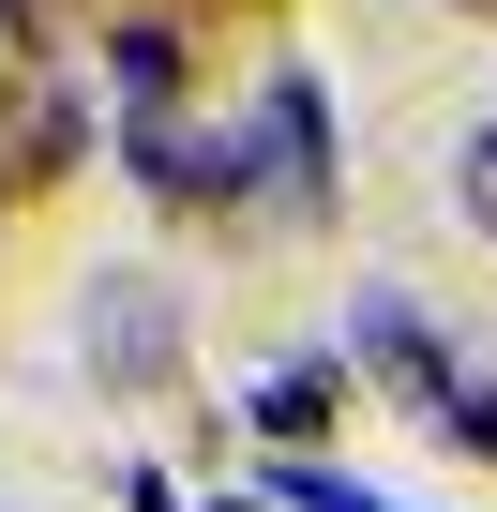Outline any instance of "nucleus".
I'll return each mask as SVG.
<instances>
[{
    "label": "nucleus",
    "instance_id": "6e6552de",
    "mask_svg": "<svg viewBox=\"0 0 497 512\" xmlns=\"http://www.w3.org/2000/svg\"><path fill=\"white\" fill-rule=\"evenodd\" d=\"M437 422H452V452H497V392H482V377H467V392H452Z\"/></svg>",
    "mask_w": 497,
    "mask_h": 512
},
{
    "label": "nucleus",
    "instance_id": "1a4fd4ad",
    "mask_svg": "<svg viewBox=\"0 0 497 512\" xmlns=\"http://www.w3.org/2000/svg\"><path fill=\"white\" fill-rule=\"evenodd\" d=\"M136 512H181V497H166V482H151V467H136Z\"/></svg>",
    "mask_w": 497,
    "mask_h": 512
},
{
    "label": "nucleus",
    "instance_id": "f03ea898",
    "mask_svg": "<svg viewBox=\"0 0 497 512\" xmlns=\"http://www.w3.org/2000/svg\"><path fill=\"white\" fill-rule=\"evenodd\" d=\"M76 347H91V377L166 392V377H181V302H166L151 272H106V287H91V317H76Z\"/></svg>",
    "mask_w": 497,
    "mask_h": 512
},
{
    "label": "nucleus",
    "instance_id": "f257e3e1",
    "mask_svg": "<svg viewBox=\"0 0 497 512\" xmlns=\"http://www.w3.org/2000/svg\"><path fill=\"white\" fill-rule=\"evenodd\" d=\"M241 136H257V181H272L287 226H332V91L302 61H272V106L241 121Z\"/></svg>",
    "mask_w": 497,
    "mask_h": 512
},
{
    "label": "nucleus",
    "instance_id": "20e7f679",
    "mask_svg": "<svg viewBox=\"0 0 497 512\" xmlns=\"http://www.w3.org/2000/svg\"><path fill=\"white\" fill-rule=\"evenodd\" d=\"M106 91H121V121H166V91H181V31H166V16H121V31H106Z\"/></svg>",
    "mask_w": 497,
    "mask_h": 512
},
{
    "label": "nucleus",
    "instance_id": "423d86ee",
    "mask_svg": "<svg viewBox=\"0 0 497 512\" xmlns=\"http://www.w3.org/2000/svg\"><path fill=\"white\" fill-rule=\"evenodd\" d=\"M272 497H287V512H392V497H362V482H332V467H272Z\"/></svg>",
    "mask_w": 497,
    "mask_h": 512
},
{
    "label": "nucleus",
    "instance_id": "0eeeda50",
    "mask_svg": "<svg viewBox=\"0 0 497 512\" xmlns=\"http://www.w3.org/2000/svg\"><path fill=\"white\" fill-rule=\"evenodd\" d=\"M452 196H467V226H482V241H497V121H482V136H467V181H452Z\"/></svg>",
    "mask_w": 497,
    "mask_h": 512
},
{
    "label": "nucleus",
    "instance_id": "7ed1b4c3",
    "mask_svg": "<svg viewBox=\"0 0 497 512\" xmlns=\"http://www.w3.org/2000/svg\"><path fill=\"white\" fill-rule=\"evenodd\" d=\"M347 362H377V377H392L407 407H452V392H467V377L437 362V332H422V302H392V287H362V302H347Z\"/></svg>",
    "mask_w": 497,
    "mask_h": 512
},
{
    "label": "nucleus",
    "instance_id": "39448f33",
    "mask_svg": "<svg viewBox=\"0 0 497 512\" xmlns=\"http://www.w3.org/2000/svg\"><path fill=\"white\" fill-rule=\"evenodd\" d=\"M347 407V362H272L257 392H241V422H257V437H317Z\"/></svg>",
    "mask_w": 497,
    "mask_h": 512
},
{
    "label": "nucleus",
    "instance_id": "9d476101",
    "mask_svg": "<svg viewBox=\"0 0 497 512\" xmlns=\"http://www.w3.org/2000/svg\"><path fill=\"white\" fill-rule=\"evenodd\" d=\"M467 16H497V0H467Z\"/></svg>",
    "mask_w": 497,
    "mask_h": 512
}]
</instances>
